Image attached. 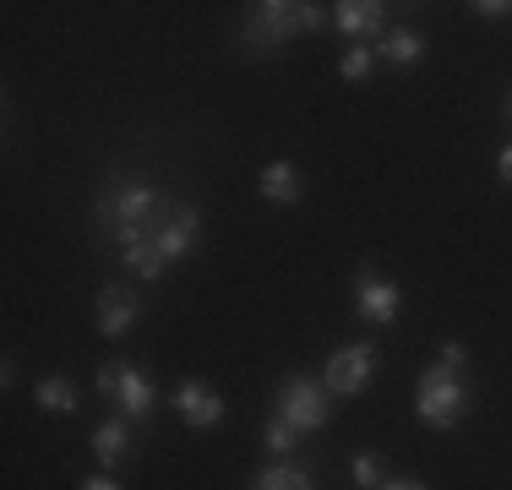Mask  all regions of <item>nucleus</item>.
Masks as SVG:
<instances>
[{"label": "nucleus", "mask_w": 512, "mask_h": 490, "mask_svg": "<svg viewBox=\"0 0 512 490\" xmlns=\"http://www.w3.org/2000/svg\"><path fill=\"white\" fill-rule=\"evenodd\" d=\"M137 316H142L137 289H126V284H104V289H99V333H104V338L131 333V327H137Z\"/></svg>", "instance_id": "9d476101"}, {"label": "nucleus", "mask_w": 512, "mask_h": 490, "mask_svg": "<svg viewBox=\"0 0 512 490\" xmlns=\"http://www.w3.org/2000/svg\"><path fill=\"white\" fill-rule=\"evenodd\" d=\"M382 490H431V485H420V480H382Z\"/></svg>", "instance_id": "5701e85b"}, {"label": "nucleus", "mask_w": 512, "mask_h": 490, "mask_svg": "<svg viewBox=\"0 0 512 490\" xmlns=\"http://www.w3.org/2000/svg\"><path fill=\"white\" fill-rule=\"evenodd\" d=\"M371 66H376V49L371 44H349L344 60H338V77H344V82H365V77H371Z\"/></svg>", "instance_id": "f3484780"}, {"label": "nucleus", "mask_w": 512, "mask_h": 490, "mask_svg": "<svg viewBox=\"0 0 512 490\" xmlns=\"http://www.w3.org/2000/svg\"><path fill=\"white\" fill-rule=\"evenodd\" d=\"M322 22H327V11L311 6V0H262V6H251V22L240 28V49L251 60H267L295 39V33H311Z\"/></svg>", "instance_id": "7ed1b4c3"}, {"label": "nucleus", "mask_w": 512, "mask_h": 490, "mask_svg": "<svg viewBox=\"0 0 512 490\" xmlns=\"http://www.w3.org/2000/svg\"><path fill=\"white\" fill-rule=\"evenodd\" d=\"M131 441H137V431H131L126 414L104 420L99 431H93V458H99V469H120V463L131 458Z\"/></svg>", "instance_id": "9b49d317"}, {"label": "nucleus", "mask_w": 512, "mask_h": 490, "mask_svg": "<svg viewBox=\"0 0 512 490\" xmlns=\"http://www.w3.org/2000/svg\"><path fill=\"white\" fill-rule=\"evenodd\" d=\"M33 403H39L44 414H55V420H66V414L82 409V392H77L71 376H44V382L33 387Z\"/></svg>", "instance_id": "4468645a"}, {"label": "nucleus", "mask_w": 512, "mask_h": 490, "mask_svg": "<svg viewBox=\"0 0 512 490\" xmlns=\"http://www.w3.org/2000/svg\"><path fill=\"white\" fill-rule=\"evenodd\" d=\"M333 22H338V33H355V39H365V33H382L387 6H382V0H338Z\"/></svg>", "instance_id": "f8f14e48"}, {"label": "nucleus", "mask_w": 512, "mask_h": 490, "mask_svg": "<svg viewBox=\"0 0 512 490\" xmlns=\"http://www.w3.org/2000/svg\"><path fill=\"white\" fill-rule=\"evenodd\" d=\"M77 490H120V480H109V474H93V480H82Z\"/></svg>", "instance_id": "412c9836"}, {"label": "nucleus", "mask_w": 512, "mask_h": 490, "mask_svg": "<svg viewBox=\"0 0 512 490\" xmlns=\"http://www.w3.org/2000/svg\"><path fill=\"white\" fill-rule=\"evenodd\" d=\"M469 11H480L485 22H507V17H512V0H474Z\"/></svg>", "instance_id": "aec40b11"}, {"label": "nucleus", "mask_w": 512, "mask_h": 490, "mask_svg": "<svg viewBox=\"0 0 512 490\" xmlns=\"http://www.w3.org/2000/svg\"><path fill=\"white\" fill-rule=\"evenodd\" d=\"M355 305H360L365 322L393 327V322H398V305H404V294H398L393 278L376 273V267H360V273H355Z\"/></svg>", "instance_id": "6e6552de"}, {"label": "nucleus", "mask_w": 512, "mask_h": 490, "mask_svg": "<svg viewBox=\"0 0 512 490\" xmlns=\"http://www.w3.org/2000/svg\"><path fill=\"white\" fill-rule=\"evenodd\" d=\"M463 365H469V349L463 343H442V360L420 376L414 387V414L431 431H453V425L469 414V382H463Z\"/></svg>", "instance_id": "f257e3e1"}, {"label": "nucleus", "mask_w": 512, "mask_h": 490, "mask_svg": "<svg viewBox=\"0 0 512 490\" xmlns=\"http://www.w3.org/2000/svg\"><path fill=\"white\" fill-rule=\"evenodd\" d=\"M197 229H202V213L191 202H175V207H169V218L153 229L148 240L126 245V267H131V273H142V278H164L169 267L197 245Z\"/></svg>", "instance_id": "20e7f679"}, {"label": "nucleus", "mask_w": 512, "mask_h": 490, "mask_svg": "<svg viewBox=\"0 0 512 490\" xmlns=\"http://www.w3.org/2000/svg\"><path fill=\"white\" fill-rule=\"evenodd\" d=\"M262 196H267V202H278V207H295L300 196H306V175H300L289 158H278V164L262 169Z\"/></svg>", "instance_id": "ddd939ff"}, {"label": "nucleus", "mask_w": 512, "mask_h": 490, "mask_svg": "<svg viewBox=\"0 0 512 490\" xmlns=\"http://www.w3.org/2000/svg\"><path fill=\"white\" fill-rule=\"evenodd\" d=\"M278 420H289L295 431H322L333 420V392L311 376H284L278 382Z\"/></svg>", "instance_id": "39448f33"}, {"label": "nucleus", "mask_w": 512, "mask_h": 490, "mask_svg": "<svg viewBox=\"0 0 512 490\" xmlns=\"http://www.w3.org/2000/svg\"><path fill=\"white\" fill-rule=\"evenodd\" d=\"M251 490H316V485L300 463H273V469L251 474Z\"/></svg>", "instance_id": "dca6fc26"}, {"label": "nucleus", "mask_w": 512, "mask_h": 490, "mask_svg": "<svg viewBox=\"0 0 512 490\" xmlns=\"http://www.w3.org/2000/svg\"><path fill=\"white\" fill-rule=\"evenodd\" d=\"M99 392L109 403H115L120 414H126L131 425H148L153 420V403H158V387L148 382L142 371H131V365H99Z\"/></svg>", "instance_id": "423d86ee"}, {"label": "nucleus", "mask_w": 512, "mask_h": 490, "mask_svg": "<svg viewBox=\"0 0 512 490\" xmlns=\"http://www.w3.org/2000/svg\"><path fill=\"white\" fill-rule=\"evenodd\" d=\"M507 120H512V88H507Z\"/></svg>", "instance_id": "b1692460"}, {"label": "nucleus", "mask_w": 512, "mask_h": 490, "mask_svg": "<svg viewBox=\"0 0 512 490\" xmlns=\"http://www.w3.org/2000/svg\"><path fill=\"white\" fill-rule=\"evenodd\" d=\"M349 474H355V490H382V480H387V463L376 458V452H360V458L349 463Z\"/></svg>", "instance_id": "a211bd4d"}, {"label": "nucleus", "mask_w": 512, "mask_h": 490, "mask_svg": "<svg viewBox=\"0 0 512 490\" xmlns=\"http://www.w3.org/2000/svg\"><path fill=\"white\" fill-rule=\"evenodd\" d=\"M376 60H387V66L409 71V66H420V60H425V39H420L414 28H393L382 44H376Z\"/></svg>", "instance_id": "2eb2a0df"}, {"label": "nucleus", "mask_w": 512, "mask_h": 490, "mask_svg": "<svg viewBox=\"0 0 512 490\" xmlns=\"http://www.w3.org/2000/svg\"><path fill=\"white\" fill-rule=\"evenodd\" d=\"M295 425H289V420H278V414H273V420H267V431H262V441H267V452H273V458H289V452H295Z\"/></svg>", "instance_id": "6ab92c4d"}, {"label": "nucleus", "mask_w": 512, "mask_h": 490, "mask_svg": "<svg viewBox=\"0 0 512 490\" xmlns=\"http://www.w3.org/2000/svg\"><path fill=\"white\" fill-rule=\"evenodd\" d=\"M371 376H376V343H338L322 371V387L333 398H360L371 387Z\"/></svg>", "instance_id": "0eeeda50"}, {"label": "nucleus", "mask_w": 512, "mask_h": 490, "mask_svg": "<svg viewBox=\"0 0 512 490\" xmlns=\"http://www.w3.org/2000/svg\"><path fill=\"white\" fill-rule=\"evenodd\" d=\"M175 414L191 425V431H213L218 420H224V398H218V387H207V382H197V376H186V382L175 387Z\"/></svg>", "instance_id": "1a4fd4ad"}, {"label": "nucleus", "mask_w": 512, "mask_h": 490, "mask_svg": "<svg viewBox=\"0 0 512 490\" xmlns=\"http://www.w3.org/2000/svg\"><path fill=\"white\" fill-rule=\"evenodd\" d=\"M496 175H502V180H507V186H512V142L502 147V158H496Z\"/></svg>", "instance_id": "4be33fe9"}, {"label": "nucleus", "mask_w": 512, "mask_h": 490, "mask_svg": "<svg viewBox=\"0 0 512 490\" xmlns=\"http://www.w3.org/2000/svg\"><path fill=\"white\" fill-rule=\"evenodd\" d=\"M169 207H175V202H169L164 191L142 186V180H115V186L99 196V224L120 240V251H126V245L148 240L153 229L164 224Z\"/></svg>", "instance_id": "f03ea898"}]
</instances>
